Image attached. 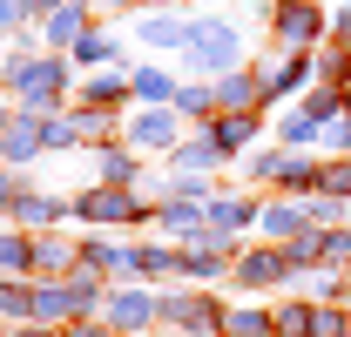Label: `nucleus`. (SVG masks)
<instances>
[{"label":"nucleus","instance_id":"1","mask_svg":"<svg viewBox=\"0 0 351 337\" xmlns=\"http://www.w3.org/2000/svg\"><path fill=\"white\" fill-rule=\"evenodd\" d=\"M7 82L21 95V108L27 115H54V108H68V61H54V54H7Z\"/></svg>","mask_w":351,"mask_h":337},{"label":"nucleus","instance_id":"2","mask_svg":"<svg viewBox=\"0 0 351 337\" xmlns=\"http://www.w3.org/2000/svg\"><path fill=\"white\" fill-rule=\"evenodd\" d=\"M189 68L196 75H237L243 68V34L230 21H217V14L189 21Z\"/></svg>","mask_w":351,"mask_h":337},{"label":"nucleus","instance_id":"3","mask_svg":"<svg viewBox=\"0 0 351 337\" xmlns=\"http://www.w3.org/2000/svg\"><path fill=\"white\" fill-rule=\"evenodd\" d=\"M270 27H277V47H298V54L331 41V14L317 0H277L270 7Z\"/></svg>","mask_w":351,"mask_h":337},{"label":"nucleus","instance_id":"4","mask_svg":"<svg viewBox=\"0 0 351 337\" xmlns=\"http://www.w3.org/2000/svg\"><path fill=\"white\" fill-rule=\"evenodd\" d=\"M257 82H263V101H284V95L311 88L317 75H311V54H298V47H270V54L257 61Z\"/></svg>","mask_w":351,"mask_h":337},{"label":"nucleus","instance_id":"5","mask_svg":"<svg viewBox=\"0 0 351 337\" xmlns=\"http://www.w3.org/2000/svg\"><path fill=\"white\" fill-rule=\"evenodd\" d=\"M75 216H82V223H101V229H108V223H142V203H135V189H115V182H101V189H88V196H75Z\"/></svg>","mask_w":351,"mask_h":337},{"label":"nucleus","instance_id":"6","mask_svg":"<svg viewBox=\"0 0 351 337\" xmlns=\"http://www.w3.org/2000/svg\"><path fill=\"white\" fill-rule=\"evenodd\" d=\"M101 310H108V324H115V331H129V337H142L156 317H162V303H156L149 290H115Z\"/></svg>","mask_w":351,"mask_h":337},{"label":"nucleus","instance_id":"7","mask_svg":"<svg viewBox=\"0 0 351 337\" xmlns=\"http://www.w3.org/2000/svg\"><path fill=\"white\" fill-rule=\"evenodd\" d=\"M217 108H223V115H257V108H263V82H257V68L217 75Z\"/></svg>","mask_w":351,"mask_h":337},{"label":"nucleus","instance_id":"8","mask_svg":"<svg viewBox=\"0 0 351 337\" xmlns=\"http://www.w3.org/2000/svg\"><path fill=\"white\" fill-rule=\"evenodd\" d=\"M61 216H75V203L41 196V189H21V203H14V223H21V229H34V236H41V229H54Z\"/></svg>","mask_w":351,"mask_h":337},{"label":"nucleus","instance_id":"9","mask_svg":"<svg viewBox=\"0 0 351 337\" xmlns=\"http://www.w3.org/2000/svg\"><path fill=\"white\" fill-rule=\"evenodd\" d=\"M129 142L135 149H176V108L162 101V108H142L129 122Z\"/></svg>","mask_w":351,"mask_h":337},{"label":"nucleus","instance_id":"10","mask_svg":"<svg viewBox=\"0 0 351 337\" xmlns=\"http://www.w3.org/2000/svg\"><path fill=\"white\" fill-rule=\"evenodd\" d=\"M291 277V256L284 250H250L243 263H237V284L243 290H263V284H284Z\"/></svg>","mask_w":351,"mask_h":337},{"label":"nucleus","instance_id":"11","mask_svg":"<svg viewBox=\"0 0 351 337\" xmlns=\"http://www.w3.org/2000/svg\"><path fill=\"white\" fill-rule=\"evenodd\" d=\"M263 216V203H250V196H217L210 203V236H237V229H250Z\"/></svg>","mask_w":351,"mask_h":337},{"label":"nucleus","instance_id":"12","mask_svg":"<svg viewBox=\"0 0 351 337\" xmlns=\"http://www.w3.org/2000/svg\"><path fill=\"white\" fill-rule=\"evenodd\" d=\"M47 142H41V115H14L7 122V135H0V155L7 162H34Z\"/></svg>","mask_w":351,"mask_h":337},{"label":"nucleus","instance_id":"13","mask_svg":"<svg viewBox=\"0 0 351 337\" xmlns=\"http://www.w3.org/2000/svg\"><path fill=\"white\" fill-rule=\"evenodd\" d=\"M162 317H169V324H182L189 337H203V331L223 317V310L210 303V297H162Z\"/></svg>","mask_w":351,"mask_h":337},{"label":"nucleus","instance_id":"14","mask_svg":"<svg viewBox=\"0 0 351 337\" xmlns=\"http://www.w3.org/2000/svg\"><path fill=\"white\" fill-rule=\"evenodd\" d=\"M47 47H75L88 34V0H61V7H54V14H47Z\"/></svg>","mask_w":351,"mask_h":337},{"label":"nucleus","instance_id":"15","mask_svg":"<svg viewBox=\"0 0 351 337\" xmlns=\"http://www.w3.org/2000/svg\"><path fill=\"white\" fill-rule=\"evenodd\" d=\"M263 236H270V243H291V236H304L311 229V216H304V203H263Z\"/></svg>","mask_w":351,"mask_h":337},{"label":"nucleus","instance_id":"16","mask_svg":"<svg viewBox=\"0 0 351 337\" xmlns=\"http://www.w3.org/2000/svg\"><path fill=\"white\" fill-rule=\"evenodd\" d=\"M230 236H210V243H196V250H182V277H196V284H217L223 270H230V256H223Z\"/></svg>","mask_w":351,"mask_h":337},{"label":"nucleus","instance_id":"17","mask_svg":"<svg viewBox=\"0 0 351 337\" xmlns=\"http://www.w3.org/2000/svg\"><path fill=\"white\" fill-rule=\"evenodd\" d=\"M217 162H230V155L217 149V135H210V128H203V135H189V142H176V168H182V175H203V168H217Z\"/></svg>","mask_w":351,"mask_h":337},{"label":"nucleus","instance_id":"18","mask_svg":"<svg viewBox=\"0 0 351 337\" xmlns=\"http://www.w3.org/2000/svg\"><path fill=\"white\" fill-rule=\"evenodd\" d=\"M210 135H217L223 155H237V149L257 142V115H210Z\"/></svg>","mask_w":351,"mask_h":337},{"label":"nucleus","instance_id":"19","mask_svg":"<svg viewBox=\"0 0 351 337\" xmlns=\"http://www.w3.org/2000/svg\"><path fill=\"white\" fill-rule=\"evenodd\" d=\"M277 142L284 149H311V142H324V122L311 108H291V115H277Z\"/></svg>","mask_w":351,"mask_h":337},{"label":"nucleus","instance_id":"20","mask_svg":"<svg viewBox=\"0 0 351 337\" xmlns=\"http://www.w3.org/2000/svg\"><path fill=\"white\" fill-rule=\"evenodd\" d=\"M169 108H176V115H189V122H210V115H217V88H210V82H189V88H176Z\"/></svg>","mask_w":351,"mask_h":337},{"label":"nucleus","instance_id":"21","mask_svg":"<svg viewBox=\"0 0 351 337\" xmlns=\"http://www.w3.org/2000/svg\"><path fill=\"white\" fill-rule=\"evenodd\" d=\"M68 61H75V68H108V61H115V41H108L101 27H88L82 41L68 47Z\"/></svg>","mask_w":351,"mask_h":337},{"label":"nucleus","instance_id":"22","mask_svg":"<svg viewBox=\"0 0 351 337\" xmlns=\"http://www.w3.org/2000/svg\"><path fill=\"white\" fill-rule=\"evenodd\" d=\"M223 337H277V310H230Z\"/></svg>","mask_w":351,"mask_h":337},{"label":"nucleus","instance_id":"23","mask_svg":"<svg viewBox=\"0 0 351 337\" xmlns=\"http://www.w3.org/2000/svg\"><path fill=\"white\" fill-rule=\"evenodd\" d=\"M135 95H142L149 108H162V101H176V82L156 75V68H135V75H129V101H135Z\"/></svg>","mask_w":351,"mask_h":337},{"label":"nucleus","instance_id":"24","mask_svg":"<svg viewBox=\"0 0 351 337\" xmlns=\"http://www.w3.org/2000/svg\"><path fill=\"white\" fill-rule=\"evenodd\" d=\"M75 263H82V250H68L61 236H34V270L54 277V270H75Z\"/></svg>","mask_w":351,"mask_h":337},{"label":"nucleus","instance_id":"25","mask_svg":"<svg viewBox=\"0 0 351 337\" xmlns=\"http://www.w3.org/2000/svg\"><path fill=\"white\" fill-rule=\"evenodd\" d=\"M68 310H82V303H75V284H61V290H34V317H41V324H61Z\"/></svg>","mask_w":351,"mask_h":337},{"label":"nucleus","instance_id":"26","mask_svg":"<svg viewBox=\"0 0 351 337\" xmlns=\"http://www.w3.org/2000/svg\"><path fill=\"white\" fill-rule=\"evenodd\" d=\"M21 270H34V243H27V229H21V236H0V277H21Z\"/></svg>","mask_w":351,"mask_h":337},{"label":"nucleus","instance_id":"27","mask_svg":"<svg viewBox=\"0 0 351 337\" xmlns=\"http://www.w3.org/2000/svg\"><path fill=\"white\" fill-rule=\"evenodd\" d=\"M122 95H129V75H95V82L82 88V101H88V108H115Z\"/></svg>","mask_w":351,"mask_h":337},{"label":"nucleus","instance_id":"28","mask_svg":"<svg viewBox=\"0 0 351 337\" xmlns=\"http://www.w3.org/2000/svg\"><path fill=\"white\" fill-rule=\"evenodd\" d=\"M41 142H47V149H75V142H82V122L54 108V115H41Z\"/></svg>","mask_w":351,"mask_h":337},{"label":"nucleus","instance_id":"29","mask_svg":"<svg viewBox=\"0 0 351 337\" xmlns=\"http://www.w3.org/2000/svg\"><path fill=\"white\" fill-rule=\"evenodd\" d=\"M149 47H189V21H142Z\"/></svg>","mask_w":351,"mask_h":337},{"label":"nucleus","instance_id":"30","mask_svg":"<svg viewBox=\"0 0 351 337\" xmlns=\"http://www.w3.org/2000/svg\"><path fill=\"white\" fill-rule=\"evenodd\" d=\"M311 317H317V303H304V297L284 303V310H277V337H311Z\"/></svg>","mask_w":351,"mask_h":337},{"label":"nucleus","instance_id":"31","mask_svg":"<svg viewBox=\"0 0 351 337\" xmlns=\"http://www.w3.org/2000/svg\"><path fill=\"white\" fill-rule=\"evenodd\" d=\"M135 175H142V168H135L122 149H101V182H115V189H135Z\"/></svg>","mask_w":351,"mask_h":337},{"label":"nucleus","instance_id":"32","mask_svg":"<svg viewBox=\"0 0 351 337\" xmlns=\"http://www.w3.org/2000/svg\"><path fill=\"white\" fill-rule=\"evenodd\" d=\"M351 331V317L338 310V303H317V317H311V337H345Z\"/></svg>","mask_w":351,"mask_h":337},{"label":"nucleus","instance_id":"33","mask_svg":"<svg viewBox=\"0 0 351 337\" xmlns=\"http://www.w3.org/2000/svg\"><path fill=\"white\" fill-rule=\"evenodd\" d=\"M0 317H34V297L21 284H0Z\"/></svg>","mask_w":351,"mask_h":337},{"label":"nucleus","instance_id":"34","mask_svg":"<svg viewBox=\"0 0 351 337\" xmlns=\"http://www.w3.org/2000/svg\"><path fill=\"white\" fill-rule=\"evenodd\" d=\"M324 142H331V149H351V108H345V115H331V122H324Z\"/></svg>","mask_w":351,"mask_h":337},{"label":"nucleus","instance_id":"35","mask_svg":"<svg viewBox=\"0 0 351 337\" xmlns=\"http://www.w3.org/2000/svg\"><path fill=\"white\" fill-rule=\"evenodd\" d=\"M331 41L351 47V0H345V7H331Z\"/></svg>","mask_w":351,"mask_h":337},{"label":"nucleus","instance_id":"36","mask_svg":"<svg viewBox=\"0 0 351 337\" xmlns=\"http://www.w3.org/2000/svg\"><path fill=\"white\" fill-rule=\"evenodd\" d=\"M14 203H21V189H14V175H0V210L14 216Z\"/></svg>","mask_w":351,"mask_h":337},{"label":"nucleus","instance_id":"37","mask_svg":"<svg viewBox=\"0 0 351 337\" xmlns=\"http://www.w3.org/2000/svg\"><path fill=\"white\" fill-rule=\"evenodd\" d=\"M21 7H27V14H41V21H47V14H54L61 0H21Z\"/></svg>","mask_w":351,"mask_h":337},{"label":"nucleus","instance_id":"38","mask_svg":"<svg viewBox=\"0 0 351 337\" xmlns=\"http://www.w3.org/2000/svg\"><path fill=\"white\" fill-rule=\"evenodd\" d=\"M68 337H101V331H95V324H75V331H68Z\"/></svg>","mask_w":351,"mask_h":337},{"label":"nucleus","instance_id":"39","mask_svg":"<svg viewBox=\"0 0 351 337\" xmlns=\"http://www.w3.org/2000/svg\"><path fill=\"white\" fill-rule=\"evenodd\" d=\"M7 122H14V108H0V135H7Z\"/></svg>","mask_w":351,"mask_h":337},{"label":"nucleus","instance_id":"40","mask_svg":"<svg viewBox=\"0 0 351 337\" xmlns=\"http://www.w3.org/2000/svg\"><path fill=\"white\" fill-rule=\"evenodd\" d=\"M149 7H176V0H149Z\"/></svg>","mask_w":351,"mask_h":337},{"label":"nucleus","instance_id":"41","mask_svg":"<svg viewBox=\"0 0 351 337\" xmlns=\"http://www.w3.org/2000/svg\"><path fill=\"white\" fill-rule=\"evenodd\" d=\"M345 297H351V270H345Z\"/></svg>","mask_w":351,"mask_h":337},{"label":"nucleus","instance_id":"42","mask_svg":"<svg viewBox=\"0 0 351 337\" xmlns=\"http://www.w3.org/2000/svg\"><path fill=\"white\" fill-rule=\"evenodd\" d=\"M0 162H7V155H0Z\"/></svg>","mask_w":351,"mask_h":337},{"label":"nucleus","instance_id":"43","mask_svg":"<svg viewBox=\"0 0 351 337\" xmlns=\"http://www.w3.org/2000/svg\"><path fill=\"white\" fill-rule=\"evenodd\" d=\"M203 7H210V0H203Z\"/></svg>","mask_w":351,"mask_h":337},{"label":"nucleus","instance_id":"44","mask_svg":"<svg viewBox=\"0 0 351 337\" xmlns=\"http://www.w3.org/2000/svg\"><path fill=\"white\" fill-rule=\"evenodd\" d=\"M345 337H351V331H345Z\"/></svg>","mask_w":351,"mask_h":337}]
</instances>
